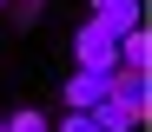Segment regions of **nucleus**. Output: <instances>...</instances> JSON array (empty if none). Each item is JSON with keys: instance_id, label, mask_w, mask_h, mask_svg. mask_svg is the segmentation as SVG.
Listing matches in <instances>:
<instances>
[{"instance_id": "nucleus-1", "label": "nucleus", "mask_w": 152, "mask_h": 132, "mask_svg": "<svg viewBox=\"0 0 152 132\" xmlns=\"http://www.w3.org/2000/svg\"><path fill=\"white\" fill-rule=\"evenodd\" d=\"M73 60H80V73H113V66H119V40H113L99 20H86L80 33H73Z\"/></svg>"}, {"instance_id": "nucleus-2", "label": "nucleus", "mask_w": 152, "mask_h": 132, "mask_svg": "<svg viewBox=\"0 0 152 132\" xmlns=\"http://www.w3.org/2000/svg\"><path fill=\"white\" fill-rule=\"evenodd\" d=\"M139 119H145V106H139V99H113V93H106V99L93 106V125H99V132H132Z\"/></svg>"}, {"instance_id": "nucleus-3", "label": "nucleus", "mask_w": 152, "mask_h": 132, "mask_svg": "<svg viewBox=\"0 0 152 132\" xmlns=\"http://www.w3.org/2000/svg\"><path fill=\"white\" fill-rule=\"evenodd\" d=\"M60 99H66V112H93V106L106 99V73H73Z\"/></svg>"}, {"instance_id": "nucleus-4", "label": "nucleus", "mask_w": 152, "mask_h": 132, "mask_svg": "<svg viewBox=\"0 0 152 132\" xmlns=\"http://www.w3.org/2000/svg\"><path fill=\"white\" fill-rule=\"evenodd\" d=\"M93 20H99V26H106V33H113V40H119V33H132V26H145V20H139V0H119V7H99Z\"/></svg>"}, {"instance_id": "nucleus-5", "label": "nucleus", "mask_w": 152, "mask_h": 132, "mask_svg": "<svg viewBox=\"0 0 152 132\" xmlns=\"http://www.w3.org/2000/svg\"><path fill=\"white\" fill-rule=\"evenodd\" d=\"M119 66H152V40H145V26L119 33Z\"/></svg>"}, {"instance_id": "nucleus-6", "label": "nucleus", "mask_w": 152, "mask_h": 132, "mask_svg": "<svg viewBox=\"0 0 152 132\" xmlns=\"http://www.w3.org/2000/svg\"><path fill=\"white\" fill-rule=\"evenodd\" d=\"M7 132H46V112L40 106H20V112L7 119Z\"/></svg>"}, {"instance_id": "nucleus-7", "label": "nucleus", "mask_w": 152, "mask_h": 132, "mask_svg": "<svg viewBox=\"0 0 152 132\" xmlns=\"http://www.w3.org/2000/svg\"><path fill=\"white\" fill-rule=\"evenodd\" d=\"M40 20V0H13V26H33Z\"/></svg>"}, {"instance_id": "nucleus-8", "label": "nucleus", "mask_w": 152, "mask_h": 132, "mask_svg": "<svg viewBox=\"0 0 152 132\" xmlns=\"http://www.w3.org/2000/svg\"><path fill=\"white\" fill-rule=\"evenodd\" d=\"M60 132H99V125H93V112H66V119H60Z\"/></svg>"}, {"instance_id": "nucleus-9", "label": "nucleus", "mask_w": 152, "mask_h": 132, "mask_svg": "<svg viewBox=\"0 0 152 132\" xmlns=\"http://www.w3.org/2000/svg\"><path fill=\"white\" fill-rule=\"evenodd\" d=\"M99 7H119V0H93V13H99Z\"/></svg>"}, {"instance_id": "nucleus-10", "label": "nucleus", "mask_w": 152, "mask_h": 132, "mask_svg": "<svg viewBox=\"0 0 152 132\" xmlns=\"http://www.w3.org/2000/svg\"><path fill=\"white\" fill-rule=\"evenodd\" d=\"M0 7H7V0H0Z\"/></svg>"}]
</instances>
